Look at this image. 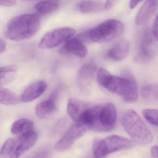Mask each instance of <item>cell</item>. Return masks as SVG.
Returning <instances> with one entry per match:
<instances>
[{"mask_svg":"<svg viewBox=\"0 0 158 158\" xmlns=\"http://www.w3.org/2000/svg\"><path fill=\"white\" fill-rule=\"evenodd\" d=\"M97 80L102 87L122 97L127 103H135L138 100L137 83L130 74L123 77H117L111 75L106 69L100 68L97 74Z\"/></svg>","mask_w":158,"mask_h":158,"instance_id":"cell-1","label":"cell"},{"mask_svg":"<svg viewBox=\"0 0 158 158\" xmlns=\"http://www.w3.org/2000/svg\"><path fill=\"white\" fill-rule=\"evenodd\" d=\"M40 27V19L37 14H23L10 19L6 25L5 36L15 41L27 40L36 34Z\"/></svg>","mask_w":158,"mask_h":158,"instance_id":"cell-2","label":"cell"},{"mask_svg":"<svg viewBox=\"0 0 158 158\" xmlns=\"http://www.w3.org/2000/svg\"><path fill=\"white\" fill-rule=\"evenodd\" d=\"M123 31L124 25L120 21L110 19L80 33L76 37L84 43H106L118 38Z\"/></svg>","mask_w":158,"mask_h":158,"instance_id":"cell-3","label":"cell"},{"mask_svg":"<svg viewBox=\"0 0 158 158\" xmlns=\"http://www.w3.org/2000/svg\"><path fill=\"white\" fill-rule=\"evenodd\" d=\"M123 128L135 143L139 144H149L154 137L141 117L134 110H129L123 115Z\"/></svg>","mask_w":158,"mask_h":158,"instance_id":"cell-4","label":"cell"},{"mask_svg":"<svg viewBox=\"0 0 158 158\" xmlns=\"http://www.w3.org/2000/svg\"><path fill=\"white\" fill-rule=\"evenodd\" d=\"M133 145L130 139L116 135L104 139L96 138L93 144V155L94 158H106L111 153L129 149Z\"/></svg>","mask_w":158,"mask_h":158,"instance_id":"cell-5","label":"cell"},{"mask_svg":"<svg viewBox=\"0 0 158 158\" xmlns=\"http://www.w3.org/2000/svg\"><path fill=\"white\" fill-rule=\"evenodd\" d=\"M76 31L72 28H58L47 32L43 36L39 44L41 49H49L59 46L71 39Z\"/></svg>","mask_w":158,"mask_h":158,"instance_id":"cell-6","label":"cell"},{"mask_svg":"<svg viewBox=\"0 0 158 158\" xmlns=\"http://www.w3.org/2000/svg\"><path fill=\"white\" fill-rule=\"evenodd\" d=\"M117 118V109L113 104L109 103L100 106L92 130L99 132L108 131L115 127Z\"/></svg>","mask_w":158,"mask_h":158,"instance_id":"cell-7","label":"cell"},{"mask_svg":"<svg viewBox=\"0 0 158 158\" xmlns=\"http://www.w3.org/2000/svg\"><path fill=\"white\" fill-rule=\"evenodd\" d=\"M88 130V128L81 123L74 122L56 143L55 149L58 152L67 151Z\"/></svg>","mask_w":158,"mask_h":158,"instance_id":"cell-8","label":"cell"},{"mask_svg":"<svg viewBox=\"0 0 158 158\" xmlns=\"http://www.w3.org/2000/svg\"><path fill=\"white\" fill-rule=\"evenodd\" d=\"M154 35L152 31L147 28L144 31L139 43L138 53L136 60L140 63H147L154 55L152 48L154 41Z\"/></svg>","mask_w":158,"mask_h":158,"instance_id":"cell-9","label":"cell"},{"mask_svg":"<svg viewBox=\"0 0 158 158\" xmlns=\"http://www.w3.org/2000/svg\"><path fill=\"white\" fill-rule=\"evenodd\" d=\"M38 138V134L34 131L20 135L16 139L15 149L9 158H20L25 152L35 145Z\"/></svg>","mask_w":158,"mask_h":158,"instance_id":"cell-10","label":"cell"},{"mask_svg":"<svg viewBox=\"0 0 158 158\" xmlns=\"http://www.w3.org/2000/svg\"><path fill=\"white\" fill-rule=\"evenodd\" d=\"M96 72V67L94 64L88 63L84 65L79 70L77 81L80 89L86 91L91 86Z\"/></svg>","mask_w":158,"mask_h":158,"instance_id":"cell-11","label":"cell"},{"mask_svg":"<svg viewBox=\"0 0 158 158\" xmlns=\"http://www.w3.org/2000/svg\"><path fill=\"white\" fill-rule=\"evenodd\" d=\"M58 92L56 91L47 100L39 103L36 106L35 112L37 117L41 119L50 118L56 110V98Z\"/></svg>","mask_w":158,"mask_h":158,"instance_id":"cell-12","label":"cell"},{"mask_svg":"<svg viewBox=\"0 0 158 158\" xmlns=\"http://www.w3.org/2000/svg\"><path fill=\"white\" fill-rule=\"evenodd\" d=\"M61 53L72 54L79 58H84L87 53V49L84 43L75 37L66 42L61 48Z\"/></svg>","mask_w":158,"mask_h":158,"instance_id":"cell-13","label":"cell"},{"mask_svg":"<svg viewBox=\"0 0 158 158\" xmlns=\"http://www.w3.org/2000/svg\"><path fill=\"white\" fill-rule=\"evenodd\" d=\"M47 87V83L44 81H38L32 84L21 94L19 98L20 101L28 103L35 100L44 93Z\"/></svg>","mask_w":158,"mask_h":158,"instance_id":"cell-14","label":"cell"},{"mask_svg":"<svg viewBox=\"0 0 158 158\" xmlns=\"http://www.w3.org/2000/svg\"><path fill=\"white\" fill-rule=\"evenodd\" d=\"M158 6V0H146L138 11L135 22L136 25L145 24L154 14Z\"/></svg>","mask_w":158,"mask_h":158,"instance_id":"cell-15","label":"cell"},{"mask_svg":"<svg viewBox=\"0 0 158 158\" xmlns=\"http://www.w3.org/2000/svg\"><path fill=\"white\" fill-rule=\"evenodd\" d=\"M130 52V44L125 40L121 41L113 45L108 51V57L114 61H120L125 59Z\"/></svg>","mask_w":158,"mask_h":158,"instance_id":"cell-16","label":"cell"},{"mask_svg":"<svg viewBox=\"0 0 158 158\" xmlns=\"http://www.w3.org/2000/svg\"><path fill=\"white\" fill-rule=\"evenodd\" d=\"M87 107L86 104L81 100L77 98H70L68 102V114L74 122H77Z\"/></svg>","mask_w":158,"mask_h":158,"instance_id":"cell-17","label":"cell"},{"mask_svg":"<svg viewBox=\"0 0 158 158\" xmlns=\"http://www.w3.org/2000/svg\"><path fill=\"white\" fill-rule=\"evenodd\" d=\"M78 8L84 14L97 13L105 10V3L97 0H84L79 3Z\"/></svg>","mask_w":158,"mask_h":158,"instance_id":"cell-18","label":"cell"},{"mask_svg":"<svg viewBox=\"0 0 158 158\" xmlns=\"http://www.w3.org/2000/svg\"><path fill=\"white\" fill-rule=\"evenodd\" d=\"M34 127V123L32 121L28 119H20L12 124L11 132L13 134L20 135L24 133L33 131Z\"/></svg>","mask_w":158,"mask_h":158,"instance_id":"cell-19","label":"cell"},{"mask_svg":"<svg viewBox=\"0 0 158 158\" xmlns=\"http://www.w3.org/2000/svg\"><path fill=\"white\" fill-rule=\"evenodd\" d=\"M17 70V67L14 65L0 67V86L12 82L16 76Z\"/></svg>","mask_w":158,"mask_h":158,"instance_id":"cell-20","label":"cell"},{"mask_svg":"<svg viewBox=\"0 0 158 158\" xmlns=\"http://www.w3.org/2000/svg\"><path fill=\"white\" fill-rule=\"evenodd\" d=\"M60 5L59 0H44L35 5L37 12L42 14H49L57 10Z\"/></svg>","mask_w":158,"mask_h":158,"instance_id":"cell-21","label":"cell"},{"mask_svg":"<svg viewBox=\"0 0 158 158\" xmlns=\"http://www.w3.org/2000/svg\"><path fill=\"white\" fill-rule=\"evenodd\" d=\"M19 98L13 92L0 87V104L15 106L19 103Z\"/></svg>","mask_w":158,"mask_h":158,"instance_id":"cell-22","label":"cell"},{"mask_svg":"<svg viewBox=\"0 0 158 158\" xmlns=\"http://www.w3.org/2000/svg\"><path fill=\"white\" fill-rule=\"evenodd\" d=\"M16 143V139L10 138L7 139L0 149V158H10L14 151Z\"/></svg>","mask_w":158,"mask_h":158,"instance_id":"cell-23","label":"cell"},{"mask_svg":"<svg viewBox=\"0 0 158 158\" xmlns=\"http://www.w3.org/2000/svg\"><path fill=\"white\" fill-rule=\"evenodd\" d=\"M143 115L149 123L158 126V110L156 109H145L143 111Z\"/></svg>","mask_w":158,"mask_h":158,"instance_id":"cell-24","label":"cell"},{"mask_svg":"<svg viewBox=\"0 0 158 158\" xmlns=\"http://www.w3.org/2000/svg\"><path fill=\"white\" fill-rule=\"evenodd\" d=\"M17 3V0H0V6H13Z\"/></svg>","mask_w":158,"mask_h":158,"instance_id":"cell-25","label":"cell"},{"mask_svg":"<svg viewBox=\"0 0 158 158\" xmlns=\"http://www.w3.org/2000/svg\"><path fill=\"white\" fill-rule=\"evenodd\" d=\"M152 32L154 37L156 38L158 41V18L156 17L153 26H152Z\"/></svg>","mask_w":158,"mask_h":158,"instance_id":"cell-26","label":"cell"},{"mask_svg":"<svg viewBox=\"0 0 158 158\" xmlns=\"http://www.w3.org/2000/svg\"><path fill=\"white\" fill-rule=\"evenodd\" d=\"M115 0H106L105 3V10H110L111 9L115 4Z\"/></svg>","mask_w":158,"mask_h":158,"instance_id":"cell-27","label":"cell"},{"mask_svg":"<svg viewBox=\"0 0 158 158\" xmlns=\"http://www.w3.org/2000/svg\"><path fill=\"white\" fill-rule=\"evenodd\" d=\"M49 156V152L47 151H41L35 155L33 158H48Z\"/></svg>","mask_w":158,"mask_h":158,"instance_id":"cell-28","label":"cell"},{"mask_svg":"<svg viewBox=\"0 0 158 158\" xmlns=\"http://www.w3.org/2000/svg\"><path fill=\"white\" fill-rule=\"evenodd\" d=\"M151 155L153 158H158V146H154L151 149Z\"/></svg>","mask_w":158,"mask_h":158,"instance_id":"cell-29","label":"cell"},{"mask_svg":"<svg viewBox=\"0 0 158 158\" xmlns=\"http://www.w3.org/2000/svg\"><path fill=\"white\" fill-rule=\"evenodd\" d=\"M6 43L4 40L0 39V55L2 54L6 49Z\"/></svg>","mask_w":158,"mask_h":158,"instance_id":"cell-30","label":"cell"},{"mask_svg":"<svg viewBox=\"0 0 158 158\" xmlns=\"http://www.w3.org/2000/svg\"><path fill=\"white\" fill-rule=\"evenodd\" d=\"M143 0H130V7L131 9L134 8L140 2Z\"/></svg>","mask_w":158,"mask_h":158,"instance_id":"cell-31","label":"cell"},{"mask_svg":"<svg viewBox=\"0 0 158 158\" xmlns=\"http://www.w3.org/2000/svg\"><path fill=\"white\" fill-rule=\"evenodd\" d=\"M26 1H34V0H26Z\"/></svg>","mask_w":158,"mask_h":158,"instance_id":"cell-32","label":"cell"}]
</instances>
